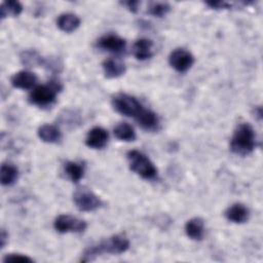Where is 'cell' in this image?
<instances>
[{
	"mask_svg": "<svg viewBox=\"0 0 263 263\" xmlns=\"http://www.w3.org/2000/svg\"><path fill=\"white\" fill-rule=\"evenodd\" d=\"M153 43L150 39L141 38L138 39L133 45V53L139 61H145L152 57Z\"/></svg>",
	"mask_w": 263,
	"mask_h": 263,
	"instance_id": "obj_14",
	"label": "cell"
},
{
	"mask_svg": "<svg viewBox=\"0 0 263 263\" xmlns=\"http://www.w3.org/2000/svg\"><path fill=\"white\" fill-rule=\"evenodd\" d=\"M38 137L41 141L49 144L59 143L62 139V133L58 126L52 124H43L37 130Z\"/></svg>",
	"mask_w": 263,
	"mask_h": 263,
	"instance_id": "obj_15",
	"label": "cell"
},
{
	"mask_svg": "<svg viewBox=\"0 0 263 263\" xmlns=\"http://www.w3.org/2000/svg\"><path fill=\"white\" fill-rule=\"evenodd\" d=\"M255 114H257L256 116L258 117V119L260 120L261 119V117H262V109H261V107H257L256 108V110H255Z\"/></svg>",
	"mask_w": 263,
	"mask_h": 263,
	"instance_id": "obj_30",
	"label": "cell"
},
{
	"mask_svg": "<svg viewBox=\"0 0 263 263\" xmlns=\"http://www.w3.org/2000/svg\"><path fill=\"white\" fill-rule=\"evenodd\" d=\"M225 217L228 221L241 224L249 220L250 217V211L249 209L242 204V203H233L225 211Z\"/></svg>",
	"mask_w": 263,
	"mask_h": 263,
	"instance_id": "obj_11",
	"label": "cell"
},
{
	"mask_svg": "<svg viewBox=\"0 0 263 263\" xmlns=\"http://www.w3.org/2000/svg\"><path fill=\"white\" fill-rule=\"evenodd\" d=\"M185 232L187 236L193 240H200L204 234L203 220L200 218H192L187 221L185 225Z\"/></svg>",
	"mask_w": 263,
	"mask_h": 263,
	"instance_id": "obj_17",
	"label": "cell"
},
{
	"mask_svg": "<svg viewBox=\"0 0 263 263\" xmlns=\"http://www.w3.org/2000/svg\"><path fill=\"white\" fill-rule=\"evenodd\" d=\"M73 201L81 212H92L102 206L101 198L87 188H79L73 194Z\"/></svg>",
	"mask_w": 263,
	"mask_h": 263,
	"instance_id": "obj_6",
	"label": "cell"
},
{
	"mask_svg": "<svg viewBox=\"0 0 263 263\" xmlns=\"http://www.w3.org/2000/svg\"><path fill=\"white\" fill-rule=\"evenodd\" d=\"M53 227L60 233H79L86 229V223L85 221L71 215H60L55 218Z\"/></svg>",
	"mask_w": 263,
	"mask_h": 263,
	"instance_id": "obj_7",
	"label": "cell"
},
{
	"mask_svg": "<svg viewBox=\"0 0 263 263\" xmlns=\"http://www.w3.org/2000/svg\"><path fill=\"white\" fill-rule=\"evenodd\" d=\"M7 238H8V233L5 231V229H2L1 234H0V247L1 248H4V246L7 241Z\"/></svg>",
	"mask_w": 263,
	"mask_h": 263,
	"instance_id": "obj_29",
	"label": "cell"
},
{
	"mask_svg": "<svg viewBox=\"0 0 263 263\" xmlns=\"http://www.w3.org/2000/svg\"><path fill=\"white\" fill-rule=\"evenodd\" d=\"M98 46L104 50H107L113 53H121L125 49L126 42L123 38L117 35L108 34L101 37L98 40Z\"/></svg>",
	"mask_w": 263,
	"mask_h": 263,
	"instance_id": "obj_9",
	"label": "cell"
},
{
	"mask_svg": "<svg viewBox=\"0 0 263 263\" xmlns=\"http://www.w3.org/2000/svg\"><path fill=\"white\" fill-rule=\"evenodd\" d=\"M109 135L107 130L101 126L92 127L85 138V144L91 149H103L108 143Z\"/></svg>",
	"mask_w": 263,
	"mask_h": 263,
	"instance_id": "obj_10",
	"label": "cell"
},
{
	"mask_svg": "<svg viewBox=\"0 0 263 263\" xmlns=\"http://www.w3.org/2000/svg\"><path fill=\"white\" fill-rule=\"evenodd\" d=\"M23 6L18 1H5L0 6V15L1 18H5L6 16H17L21 14Z\"/></svg>",
	"mask_w": 263,
	"mask_h": 263,
	"instance_id": "obj_21",
	"label": "cell"
},
{
	"mask_svg": "<svg viewBox=\"0 0 263 263\" xmlns=\"http://www.w3.org/2000/svg\"><path fill=\"white\" fill-rule=\"evenodd\" d=\"M65 173L68 176V178L74 182L77 183L81 180L84 174L83 166L75 161H67L65 163Z\"/></svg>",
	"mask_w": 263,
	"mask_h": 263,
	"instance_id": "obj_22",
	"label": "cell"
},
{
	"mask_svg": "<svg viewBox=\"0 0 263 263\" xmlns=\"http://www.w3.org/2000/svg\"><path fill=\"white\" fill-rule=\"evenodd\" d=\"M135 119L137 120L138 124L146 130H156L159 126V119L157 115L153 111L146 108H143Z\"/></svg>",
	"mask_w": 263,
	"mask_h": 263,
	"instance_id": "obj_13",
	"label": "cell"
},
{
	"mask_svg": "<svg viewBox=\"0 0 263 263\" xmlns=\"http://www.w3.org/2000/svg\"><path fill=\"white\" fill-rule=\"evenodd\" d=\"M168 63L176 71L184 73L192 67L194 58L188 50L184 48H177L171 52L168 57Z\"/></svg>",
	"mask_w": 263,
	"mask_h": 263,
	"instance_id": "obj_8",
	"label": "cell"
},
{
	"mask_svg": "<svg viewBox=\"0 0 263 263\" xmlns=\"http://www.w3.org/2000/svg\"><path fill=\"white\" fill-rule=\"evenodd\" d=\"M62 85L57 80H50L47 84L36 86L29 96V101L31 104L46 107L50 106L57 99V95L61 91Z\"/></svg>",
	"mask_w": 263,
	"mask_h": 263,
	"instance_id": "obj_4",
	"label": "cell"
},
{
	"mask_svg": "<svg viewBox=\"0 0 263 263\" xmlns=\"http://www.w3.org/2000/svg\"><path fill=\"white\" fill-rule=\"evenodd\" d=\"M171 6L165 2H152L148 6L147 12L156 17H162L168 13Z\"/></svg>",
	"mask_w": 263,
	"mask_h": 263,
	"instance_id": "obj_23",
	"label": "cell"
},
{
	"mask_svg": "<svg viewBox=\"0 0 263 263\" xmlns=\"http://www.w3.org/2000/svg\"><path fill=\"white\" fill-rule=\"evenodd\" d=\"M2 261L4 263H7V262H33V260L28 257V256H25V255H22V254H7L4 256V258L2 259Z\"/></svg>",
	"mask_w": 263,
	"mask_h": 263,
	"instance_id": "obj_26",
	"label": "cell"
},
{
	"mask_svg": "<svg viewBox=\"0 0 263 263\" xmlns=\"http://www.w3.org/2000/svg\"><path fill=\"white\" fill-rule=\"evenodd\" d=\"M60 122L61 124L65 125V126H71V127H75L76 125H78L80 123V118L78 115H76L73 111H65L64 113L60 114Z\"/></svg>",
	"mask_w": 263,
	"mask_h": 263,
	"instance_id": "obj_25",
	"label": "cell"
},
{
	"mask_svg": "<svg viewBox=\"0 0 263 263\" xmlns=\"http://www.w3.org/2000/svg\"><path fill=\"white\" fill-rule=\"evenodd\" d=\"M104 74L107 78H117L124 74L125 72V65L115 59H107L102 64Z\"/></svg>",
	"mask_w": 263,
	"mask_h": 263,
	"instance_id": "obj_16",
	"label": "cell"
},
{
	"mask_svg": "<svg viewBox=\"0 0 263 263\" xmlns=\"http://www.w3.org/2000/svg\"><path fill=\"white\" fill-rule=\"evenodd\" d=\"M21 59H22V62L28 66H36V65L42 66V63H43V58L40 57L34 50H27L23 52V54L21 55Z\"/></svg>",
	"mask_w": 263,
	"mask_h": 263,
	"instance_id": "obj_24",
	"label": "cell"
},
{
	"mask_svg": "<svg viewBox=\"0 0 263 263\" xmlns=\"http://www.w3.org/2000/svg\"><path fill=\"white\" fill-rule=\"evenodd\" d=\"M121 4L124 5L129 11H132V12H137V11H138V8H139L140 2L137 1V0H135V1H125V2H122Z\"/></svg>",
	"mask_w": 263,
	"mask_h": 263,
	"instance_id": "obj_28",
	"label": "cell"
},
{
	"mask_svg": "<svg viewBox=\"0 0 263 263\" xmlns=\"http://www.w3.org/2000/svg\"><path fill=\"white\" fill-rule=\"evenodd\" d=\"M129 168L145 180H153L157 177V168L153 162L142 152L130 150L127 152Z\"/></svg>",
	"mask_w": 263,
	"mask_h": 263,
	"instance_id": "obj_3",
	"label": "cell"
},
{
	"mask_svg": "<svg viewBox=\"0 0 263 263\" xmlns=\"http://www.w3.org/2000/svg\"><path fill=\"white\" fill-rule=\"evenodd\" d=\"M129 248V241L123 234H115L100 242L88 247L80 259L81 262H89L95 260L102 254L118 255L127 251Z\"/></svg>",
	"mask_w": 263,
	"mask_h": 263,
	"instance_id": "obj_1",
	"label": "cell"
},
{
	"mask_svg": "<svg viewBox=\"0 0 263 263\" xmlns=\"http://www.w3.org/2000/svg\"><path fill=\"white\" fill-rule=\"evenodd\" d=\"M113 133H114V136L120 141L132 142V141H135L136 139V133L133 126L126 122H121L117 124L114 127Z\"/></svg>",
	"mask_w": 263,
	"mask_h": 263,
	"instance_id": "obj_20",
	"label": "cell"
},
{
	"mask_svg": "<svg viewBox=\"0 0 263 263\" xmlns=\"http://www.w3.org/2000/svg\"><path fill=\"white\" fill-rule=\"evenodd\" d=\"M80 25V18L74 13H62L57 20V26L60 30L66 33L75 31Z\"/></svg>",
	"mask_w": 263,
	"mask_h": 263,
	"instance_id": "obj_18",
	"label": "cell"
},
{
	"mask_svg": "<svg viewBox=\"0 0 263 263\" xmlns=\"http://www.w3.org/2000/svg\"><path fill=\"white\" fill-rule=\"evenodd\" d=\"M112 106L119 114L134 118H136L144 108L135 97L126 93L115 95L112 98Z\"/></svg>",
	"mask_w": 263,
	"mask_h": 263,
	"instance_id": "obj_5",
	"label": "cell"
},
{
	"mask_svg": "<svg viewBox=\"0 0 263 263\" xmlns=\"http://www.w3.org/2000/svg\"><path fill=\"white\" fill-rule=\"evenodd\" d=\"M18 177V170L10 163H3L0 168V180L3 186H10L15 183Z\"/></svg>",
	"mask_w": 263,
	"mask_h": 263,
	"instance_id": "obj_19",
	"label": "cell"
},
{
	"mask_svg": "<svg viewBox=\"0 0 263 263\" xmlns=\"http://www.w3.org/2000/svg\"><path fill=\"white\" fill-rule=\"evenodd\" d=\"M10 82L13 87L22 88V89H29V88H32L36 84L37 76L30 71L23 70V71L15 73L11 77Z\"/></svg>",
	"mask_w": 263,
	"mask_h": 263,
	"instance_id": "obj_12",
	"label": "cell"
},
{
	"mask_svg": "<svg viewBox=\"0 0 263 263\" xmlns=\"http://www.w3.org/2000/svg\"><path fill=\"white\" fill-rule=\"evenodd\" d=\"M205 4L214 9H228L231 7V4L225 1H210L205 2Z\"/></svg>",
	"mask_w": 263,
	"mask_h": 263,
	"instance_id": "obj_27",
	"label": "cell"
},
{
	"mask_svg": "<svg viewBox=\"0 0 263 263\" xmlns=\"http://www.w3.org/2000/svg\"><path fill=\"white\" fill-rule=\"evenodd\" d=\"M256 146L254 128L249 123H240L236 126L230 141V149L237 155H248L253 152Z\"/></svg>",
	"mask_w": 263,
	"mask_h": 263,
	"instance_id": "obj_2",
	"label": "cell"
}]
</instances>
